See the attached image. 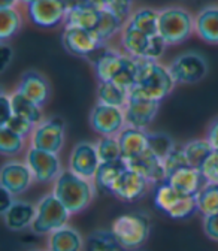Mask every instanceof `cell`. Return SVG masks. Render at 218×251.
<instances>
[{"label":"cell","mask_w":218,"mask_h":251,"mask_svg":"<svg viewBox=\"0 0 218 251\" xmlns=\"http://www.w3.org/2000/svg\"><path fill=\"white\" fill-rule=\"evenodd\" d=\"M182 147H184V152H185L187 160H189V165L193 168H199V169L202 168L205 160L209 157V154L214 151V148L211 147V144L208 142L206 138L189 141Z\"/></svg>","instance_id":"obj_31"},{"label":"cell","mask_w":218,"mask_h":251,"mask_svg":"<svg viewBox=\"0 0 218 251\" xmlns=\"http://www.w3.org/2000/svg\"><path fill=\"white\" fill-rule=\"evenodd\" d=\"M129 169L142 175L149 184H162L168 181V172L165 168V160L157 157L149 150L144 151L142 154L126 159Z\"/></svg>","instance_id":"obj_17"},{"label":"cell","mask_w":218,"mask_h":251,"mask_svg":"<svg viewBox=\"0 0 218 251\" xmlns=\"http://www.w3.org/2000/svg\"><path fill=\"white\" fill-rule=\"evenodd\" d=\"M112 232L127 250H138L144 245L151 232V220L144 212H127L115 218Z\"/></svg>","instance_id":"obj_4"},{"label":"cell","mask_w":218,"mask_h":251,"mask_svg":"<svg viewBox=\"0 0 218 251\" xmlns=\"http://www.w3.org/2000/svg\"><path fill=\"white\" fill-rule=\"evenodd\" d=\"M203 176L209 182H218V151L214 150L209 157L205 160V163L200 168Z\"/></svg>","instance_id":"obj_43"},{"label":"cell","mask_w":218,"mask_h":251,"mask_svg":"<svg viewBox=\"0 0 218 251\" xmlns=\"http://www.w3.org/2000/svg\"><path fill=\"white\" fill-rule=\"evenodd\" d=\"M20 3V0H0V9L15 8Z\"/></svg>","instance_id":"obj_49"},{"label":"cell","mask_w":218,"mask_h":251,"mask_svg":"<svg viewBox=\"0 0 218 251\" xmlns=\"http://www.w3.org/2000/svg\"><path fill=\"white\" fill-rule=\"evenodd\" d=\"M100 12L102 9L91 2H87L68 9L65 24L66 27H81V28H88V30H95L99 24L100 20Z\"/></svg>","instance_id":"obj_22"},{"label":"cell","mask_w":218,"mask_h":251,"mask_svg":"<svg viewBox=\"0 0 218 251\" xmlns=\"http://www.w3.org/2000/svg\"><path fill=\"white\" fill-rule=\"evenodd\" d=\"M175 147H176L175 141L168 133H163V132L148 133V150L163 160L172 152Z\"/></svg>","instance_id":"obj_38"},{"label":"cell","mask_w":218,"mask_h":251,"mask_svg":"<svg viewBox=\"0 0 218 251\" xmlns=\"http://www.w3.org/2000/svg\"><path fill=\"white\" fill-rule=\"evenodd\" d=\"M48 250L49 251H82L84 239L76 229L66 225L48 235Z\"/></svg>","instance_id":"obj_24"},{"label":"cell","mask_w":218,"mask_h":251,"mask_svg":"<svg viewBox=\"0 0 218 251\" xmlns=\"http://www.w3.org/2000/svg\"><path fill=\"white\" fill-rule=\"evenodd\" d=\"M35 217H36V205L24 201H14L11 208L3 214L6 227L14 232L32 227Z\"/></svg>","instance_id":"obj_21"},{"label":"cell","mask_w":218,"mask_h":251,"mask_svg":"<svg viewBox=\"0 0 218 251\" xmlns=\"http://www.w3.org/2000/svg\"><path fill=\"white\" fill-rule=\"evenodd\" d=\"M33 181V172L25 162L11 160L0 169V187L6 188L14 196L24 193Z\"/></svg>","instance_id":"obj_13"},{"label":"cell","mask_w":218,"mask_h":251,"mask_svg":"<svg viewBox=\"0 0 218 251\" xmlns=\"http://www.w3.org/2000/svg\"><path fill=\"white\" fill-rule=\"evenodd\" d=\"M25 163L39 182H54L65 169L61 168L58 154L32 147L25 152Z\"/></svg>","instance_id":"obj_9"},{"label":"cell","mask_w":218,"mask_h":251,"mask_svg":"<svg viewBox=\"0 0 218 251\" xmlns=\"http://www.w3.org/2000/svg\"><path fill=\"white\" fill-rule=\"evenodd\" d=\"M97 98L100 103L124 108L129 100V90L117 85L115 82H99L97 85Z\"/></svg>","instance_id":"obj_28"},{"label":"cell","mask_w":218,"mask_h":251,"mask_svg":"<svg viewBox=\"0 0 218 251\" xmlns=\"http://www.w3.org/2000/svg\"><path fill=\"white\" fill-rule=\"evenodd\" d=\"M148 185L149 182L142 175L127 168L115 179L111 195L126 202H136L146 195Z\"/></svg>","instance_id":"obj_16"},{"label":"cell","mask_w":218,"mask_h":251,"mask_svg":"<svg viewBox=\"0 0 218 251\" xmlns=\"http://www.w3.org/2000/svg\"><path fill=\"white\" fill-rule=\"evenodd\" d=\"M65 0H36L28 5V17L39 27H55L66 20Z\"/></svg>","instance_id":"obj_14"},{"label":"cell","mask_w":218,"mask_h":251,"mask_svg":"<svg viewBox=\"0 0 218 251\" xmlns=\"http://www.w3.org/2000/svg\"><path fill=\"white\" fill-rule=\"evenodd\" d=\"M176 84H196L208 75V61L197 52H184L178 55L169 66Z\"/></svg>","instance_id":"obj_8"},{"label":"cell","mask_w":218,"mask_h":251,"mask_svg":"<svg viewBox=\"0 0 218 251\" xmlns=\"http://www.w3.org/2000/svg\"><path fill=\"white\" fill-rule=\"evenodd\" d=\"M25 138L8 129L6 126H0V152L3 155H17L24 150Z\"/></svg>","instance_id":"obj_35"},{"label":"cell","mask_w":218,"mask_h":251,"mask_svg":"<svg viewBox=\"0 0 218 251\" xmlns=\"http://www.w3.org/2000/svg\"><path fill=\"white\" fill-rule=\"evenodd\" d=\"M124 159H132L144 151L148 150V133L145 129L132 127V126H126L118 135H117Z\"/></svg>","instance_id":"obj_23"},{"label":"cell","mask_w":218,"mask_h":251,"mask_svg":"<svg viewBox=\"0 0 218 251\" xmlns=\"http://www.w3.org/2000/svg\"><path fill=\"white\" fill-rule=\"evenodd\" d=\"M17 91H20L21 94H24V96L32 99L41 106L47 103L51 93L48 79L36 71H28L23 74Z\"/></svg>","instance_id":"obj_19"},{"label":"cell","mask_w":218,"mask_h":251,"mask_svg":"<svg viewBox=\"0 0 218 251\" xmlns=\"http://www.w3.org/2000/svg\"><path fill=\"white\" fill-rule=\"evenodd\" d=\"M203 232L211 241L218 242V214L203 215Z\"/></svg>","instance_id":"obj_44"},{"label":"cell","mask_w":218,"mask_h":251,"mask_svg":"<svg viewBox=\"0 0 218 251\" xmlns=\"http://www.w3.org/2000/svg\"><path fill=\"white\" fill-rule=\"evenodd\" d=\"M52 193L71 214H78L90 206L97 188L93 179H87L71 169H65L54 181Z\"/></svg>","instance_id":"obj_2"},{"label":"cell","mask_w":218,"mask_h":251,"mask_svg":"<svg viewBox=\"0 0 218 251\" xmlns=\"http://www.w3.org/2000/svg\"><path fill=\"white\" fill-rule=\"evenodd\" d=\"M65 48L78 57H90L105 45L95 30L81 27H66L63 33Z\"/></svg>","instance_id":"obj_12"},{"label":"cell","mask_w":218,"mask_h":251,"mask_svg":"<svg viewBox=\"0 0 218 251\" xmlns=\"http://www.w3.org/2000/svg\"><path fill=\"white\" fill-rule=\"evenodd\" d=\"M199 212L202 215L218 214V182H206L196 195Z\"/></svg>","instance_id":"obj_33"},{"label":"cell","mask_w":218,"mask_h":251,"mask_svg":"<svg viewBox=\"0 0 218 251\" xmlns=\"http://www.w3.org/2000/svg\"><path fill=\"white\" fill-rule=\"evenodd\" d=\"M194 31V20L182 8L169 6L159 11V35L168 45L187 41Z\"/></svg>","instance_id":"obj_5"},{"label":"cell","mask_w":218,"mask_h":251,"mask_svg":"<svg viewBox=\"0 0 218 251\" xmlns=\"http://www.w3.org/2000/svg\"><path fill=\"white\" fill-rule=\"evenodd\" d=\"M185 166H190V165H189V160H187V157H185L184 147L176 145L172 150V152L165 159V168H166V172H168V178L173 172H176L178 169L185 168Z\"/></svg>","instance_id":"obj_41"},{"label":"cell","mask_w":218,"mask_h":251,"mask_svg":"<svg viewBox=\"0 0 218 251\" xmlns=\"http://www.w3.org/2000/svg\"><path fill=\"white\" fill-rule=\"evenodd\" d=\"M14 58V51L5 42L0 44V72H5Z\"/></svg>","instance_id":"obj_46"},{"label":"cell","mask_w":218,"mask_h":251,"mask_svg":"<svg viewBox=\"0 0 218 251\" xmlns=\"http://www.w3.org/2000/svg\"><path fill=\"white\" fill-rule=\"evenodd\" d=\"M121 47L127 55L135 58L159 60L165 54L168 44L160 35L149 36L127 23L121 30Z\"/></svg>","instance_id":"obj_3"},{"label":"cell","mask_w":218,"mask_h":251,"mask_svg":"<svg viewBox=\"0 0 218 251\" xmlns=\"http://www.w3.org/2000/svg\"><path fill=\"white\" fill-rule=\"evenodd\" d=\"M93 3L97 5L100 9H106L121 20L130 18V8H132V0H91Z\"/></svg>","instance_id":"obj_40"},{"label":"cell","mask_w":218,"mask_h":251,"mask_svg":"<svg viewBox=\"0 0 218 251\" xmlns=\"http://www.w3.org/2000/svg\"><path fill=\"white\" fill-rule=\"evenodd\" d=\"M138 251H141V250H138Z\"/></svg>","instance_id":"obj_52"},{"label":"cell","mask_w":218,"mask_h":251,"mask_svg":"<svg viewBox=\"0 0 218 251\" xmlns=\"http://www.w3.org/2000/svg\"><path fill=\"white\" fill-rule=\"evenodd\" d=\"M71 215L69 209L55 198L54 193L45 195L36 203V217L30 229L36 235H49L51 232L66 226Z\"/></svg>","instance_id":"obj_6"},{"label":"cell","mask_w":218,"mask_h":251,"mask_svg":"<svg viewBox=\"0 0 218 251\" xmlns=\"http://www.w3.org/2000/svg\"><path fill=\"white\" fill-rule=\"evenodd\" d=\"M84 251H129L118 241L112 229H97L84 239Z\"/></svg>","instance_id":"obj_26"},{"label":"cell","mask_w":218,"mask_h":251,"mask_svg":"<svg viewBox=\"0 0 218 251\" xmlns=\"http://www.w3.org/2000/svg\"><path fill=\"white\" fill-rule=\"evenodd\" d=\"M102 160L97 152V147L93 142H78L69 157V169L79 176H84L87 179H95L96 172L100 166Z\"/></svg>","instance_id":"obj_11"},{"label":"cell","mask_w":218,"mask_h":251,"mask_svg":"<svg viewBox=\"0 0 218 251\" xmlns=\"http://www.w3.org/2000/svg\"><path fill=\"white\" fill-rule=\"evenodd\" d=\"M12 114H14V111H12L11 94L8 96L5 91H2L0 93V126H3Z\"/></svg>","instance_id":"obj_45"},{"label":"cell","mask_w":218,"mask_h":251,"mask_svg":"<svg viewBox=\"0 0 218 251\" xmlns=\"http://www.w3.org/2000/svg\"><path fill=\"white\" fill-rule=\"evenodd\" d=\"M182 196L184 195H181L169 181H165V182L159 184L157 188H155L154 203H155V206H157L160 211H163L165 214H168L178 203V201Z\"/></svg>","instance_id":"obj_32"},{"label":"cell","mask_w":218,"mask_h":251,"mask_svg":"<svg viewBox=\"0 0 218 251\" xmlns=\"http://www.w3.org/2000/svg\"><path fill=\"white\" fill-rule=\"evenodd\" d=\"M124 25H126L124 24V20H121L120 17H117L115 14H112L106 9H102L100 20H99V24L95 28V31L102 39V42H106L109 38H112L114 35L118 33V31H121Z\"/></svg>","instance_id":"obj_34"},{"label":"cell","mask_w":218,"mask_h":251,"mask_svg":"<svg viewBox=\"0 0 218 251\" xmlns=\"http://www.w3.org/2000/svg\"><path fill=\"white\" fill-rule=\"evenodd\" d=\"M129 23L149 36L159 35V11L152 8H141L135 11L130 15Z\"/></svg>","instance_id":"obj_30"},{"label":"cell","mask_w":218,"mask_h":251,"mask_svg":"<svg viewBox=\"0 0 218 251\" xmlns=\"http://www.w3.org/2000/svg\"><path fill=\"white\" fill-rule=\"evenodd\" d=\"M90 124L102 136H117L127 126L124 108H117L99 102L90 112Z\"/></svg>","instance_id":"obj_10"},{"label":"cell","mask_w":218,"mask_h":251,"mask_svg":"<svg viewBox=\"0 0 218 251\" xmlns=\"http://www.w3.org/2000/svg\"><path fill=\"white\" fill-rule=\"evenodd\" d=\"M65 132L66 123L61 117H49L42 120L36 124L33 133L30 135L32 147L58 154L65 144Z\"/></svg>","instance_id":"obj_7"},{"label":"cell","mask_w":218,"mask_h":251,"mask_svg":"<svg viewBox=\"0 0 218 251\" xmlns=\"http://www.w3.org/2000/svg\"><path fill=\"white\" fill-rule=\"evenodd\" d=\"M21 27V17L15 8L0 9V39L5 42L12 38Z\"/></svg>","instance_id":"obj_36"},{"label":"cell","mask_w":218,"mask_h":251,"mask_svg":"<svg viewBox=\"0 0 218 251\" xmlns=\"http://www.w3.org/2000/svg\"><path fill=\"white\" fill-rule=\"evenodd\" d=\"M127 162L126 159H121V160H115V162H105L100 163L96 176H95V185L97 188L99 193H109L111 195V188L115 182V179L121 175V172L126 171Z\"/></svg>","instance_id":"obj_27"},{"label":"cell","mask_w":218,"mask_h":251,"mask_svg":"<svg viewBox=\"0 0 218 251\" xmlns=\"http://www.w3.org/2000/svg\"><path fill=\"white\" fill-rule=\"evenodd\" d=\"M194 31L205 42L218 45V6H206L197 14Z\"/></svg>","instance_id":"obj_25"},{"label":"cell","mask_w":218,"mask_h":251,"mask_svg":"<svg viewBox=\"0 0 218 251\" xmlns=\"http://www.w3.org/2000/svg\"><path fill=\"white\" fill-rule=\"evenodd\" d=\"M176 85L169 68L163 66L159 60L138 58L136 84L129 90V98L162 102Z\"/></svg>","instance_id":"obj_1"},{"label":"cell","mask_w":218,"mask_h":251,"mask_svg":"<svg viewBox=\"0 0 218 251\" xmlns=\"http://www.w3.org/2000/svg\"><path fill=\"white\" fill-rule=\"evenodd\" d=\"M199 211L197 206V198L196 196H182L178 203L166 214L173 220H185L192 217L193 214H196Z\"/></svg>","instance_id":"obj_39"},{"label":"cell","mask_w":218,"mask_h":251,"mask_svg":"<svg viewBox=\"0 0 218 251\" xmlns=\"http://www.w3.org/2000/svg\"><path fill=\"white\" fill-rule=\"evenodd\" d=\"M33 251H44V250H33ZM49 251V250H48Z\"/></svg>","instance_id":"obj_51"},{"label":"cell","mask_w":218,"mask_h":251,"mask_svg":"<svg viewBox=\"0 0 218 251\" xmlns=\"http://www.w3.org/2000/svg\"><path fill=\"white\" fill-rule=\"evenodd\" d=\"M3 126H6L8 129L14 130L15 133L21 135L23 138H27L28 135H32L36 127V124H33L30 120H27L21 115H17V114H12Z\"/></svg>","instance_id":"obj_42"},{"label":"cell","mask_w":218,"mask_h":251,"mask_svg":"<svg viewBox=\"0 0 218 251\" xmlns=\"http://www.w3.org/2000/svg\"><path fill=\"white\" fill-rule=\"evenodd\" d=\"M20 2H21V3H25V5L28 6V5H32L33 2H36V0H20Z\"/></svg>","instance_id":"obj_50"},{"label":"cell","mask_w":218,"mask_h":251,"mask_svg":"<svg viewBox=\"0 0 218 251\" xmlns=\"http://www.w3.org/2000/svg\"><path fill=\"white\" fill-rule=\"evenodd\" d=\"M160 102L129 98L127 105L124 106V115H126V124L132 127L145 129L146 126L155 118L159 112Z\"/></svg>","instance_id":"obj_18"},{"label":"cell","mask_w":218,"mask_h":251,"mask_svg":"<svg viewBox=\"0 0 218 251\" xmlns=\"http://www.w3.org/2000/svg\"><path fill=\"white\" fill-rule=\"evenodd\" d=\"M96 147H97V152H99L102 163L124 159L122 150L117 136H102L96 142Z\"/></svg>","instance_id":"obj_37"},{"label":"cell","mask_w":218,"mask_h":251,"mask_svg":"<svg viewBox=\"0 0 218 251\" xmlns=\"http://www.w3.org/2000/svg\"><path fill=\"white\" fill-rule=\"evenodd\" d=\"M168 181L184 196H196L200 188L208 182L199 168L185 166L173 172Z\"/></svg>","instance_id":"obj_20"},{"label":"cell","mask_w":218,"mask_h":251,"mask_svg":"<svg viewBox=\"0 0 218 251\" xmlns=\"http://www.w3.org/2000/svg\"><path fill=\"white\" fill-rule=\"evenodd\" d=\"M90 57L93 60V66H95L99 82H112L126 65L127 54H121L115 50L102 47Z\"/></svg>","instance_id":"obj_15"},{"label":"cell","mask_w":218,"mask_h":251,"mask_svg":"<svg viewBox=\"0 0 218 251\" xmlns=\"http://www.w3.org/2000/svg\"><path fill=\"white\" fill-rule=\"evenodd\" d=\"M206 139L211 144V147L218 151V118L209 124L208 132H206Z\"/></svg>","instance_id":"obj_47"},{"label":"cell","mask_w":218,"mask_h":251,"mask_svg":"<svg viewBox=\"0 0 218 251\" xmlns=\"http://www.w3.org/2000/svg\"><path fill=\"white\" fill-rule=\"evenodd\" d=\"M11 100L14 114L30 120L33 124H39L42 121V106L33 102L32 99H28L20 91H15L11 94Z\"/></svg>","instance_id":"obj_29"},{"label":"cell","mask_w":218,"mask_h":251,"mask_svg":"<svg viewBox=\"0 0 218 251\" xmlns=\"http://www.w3.org/2000/svg\"><path fill=\"white\" fill-rule=\"evenodd\" d=\"M0 193H2V201H0V212L2 215L11 208V205L14 203V195L11 192H8L6 188L0 187Z\"/></svg>","instance_id":"obj_48"}]
</instances>
